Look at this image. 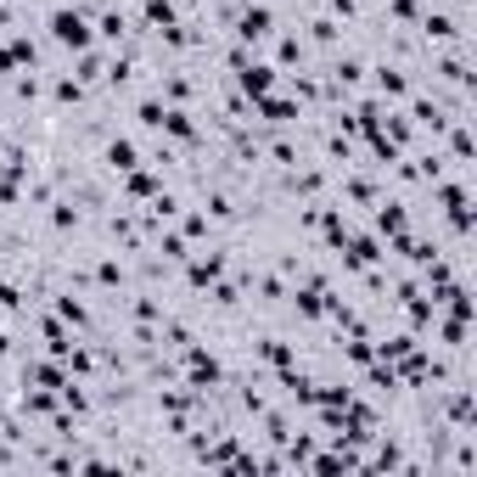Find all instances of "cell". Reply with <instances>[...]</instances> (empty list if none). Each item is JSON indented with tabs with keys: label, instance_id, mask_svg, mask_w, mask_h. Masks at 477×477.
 <instances>
[{
	"label": "cell",
	"instance_id": "cell-6",
	"mask_svg": "<svg viewBox=\"0 0 477 477\" xmlns=\"http://www.w3.org/2000/svg\"><path fill=\"white\" fill-rule=\"evenodd\" d=\"M157 129H175V135H180V141L191 135V124H186V113H163V124H157Z\"/></svg>",
	"mask_w": 477,
	"mask_h": 477
},
{
	"label": "cell",
	"instance_id": "cell-5",
	"mask_svg": "<svg viewBox=\"0 0 477 477\" xmlns=\"http://www.w3.org/2000/svg\"><path fill=\"white\" fill-rule=\"evenodd\" d=\"M146 17H152V23H163V28L175 23V12H168V0H146Z\"/></svg>",
	"mask_w": 477,
	"mask_h": 477
},
{
	"label": "cell",
	"instance_id": "cell-1",
	"mask_svg": "<svg viewBox=\"0 0 477 477\" xmlns=\"http://www.w3.org/2000/svg\"><path fill=\"white\" fill-rule=\"evenodd\" d=\"M51 34L62 39V46H73V51L90 46V23H84L79 12H57V17H51Z\"/></svg>",
	"mask_w": 477,
	"mask_h": 477
},
{
	"label": "cell",
	"instance_id": "cell-2",
	"mask_svg": "<svg viewBox=\"0 0 477 477\" xmlns=\"http://www.w3.org/2000/svg\"><path fill=\"white\" fill-rule=\"evenodd\" d=\"M242 84H247L253 96H264V90H270V68H247V73H242Z\"/></svg>",
	"mask_w": 477,
	"mask_h": 477
},
{
	"label": "cell",
	"instance_id": "cell-4",
	"mask_svg": "<svg viewBox=\"0 0 477 477\" xmlns=\"http://www.w3.org/2000/svg\"><path fill=\"white\" fill-rule=\"evenodd\" d=\"M118 168H135V146H129V141H113V152H107Z\"/></svg>",
	"mask_w": 477,
	"mask_h": 477
},
{
	"label": "cell",
	"instance_id": "cell-8",
	"mask_svg": "<svg viewBox=\"0 0 477 477\" xmlns=\"http://www.w3.org/2000/svg\"><path fill=\"white\" fill-rule=\"evenodd\" d=\"M141 124H152V129H157V124H163V107H157V101H141Z\"/></svg>",
	"mask_w": 477,
	"mask_h": 477
},
{
	"label": "cell",
	"instance_id": "cell-3",
	"mask_svg": "<svg viewBox=\"0 0 477 477\" xmlns=\"http://www.w3.org/2000/svg\"><path fill=\"white\" fill-rule=\"evenodd\" d=\"M264 28H270V12H264V6L242 17V34H247V39H253V34H264Z\"/></svg>",
	"mask_w": 477,
	"mask_h": 477
},
{
	"label": "cell",
	"instance_id": "cell-7",
	"mask_svg": "<svg viewBox=\"0 0 477 477\" xmlns=\"http://www.w3.org/2000/svg\"><path fill=\"white\" fill-rule=\"evenodd\" d=\"M129 191H135V197H152V191H157V180H152V175H135V180H129Z\"/></svg>",
	"mask_w": 477,
	"mask_h": 477
}]
</instances>
